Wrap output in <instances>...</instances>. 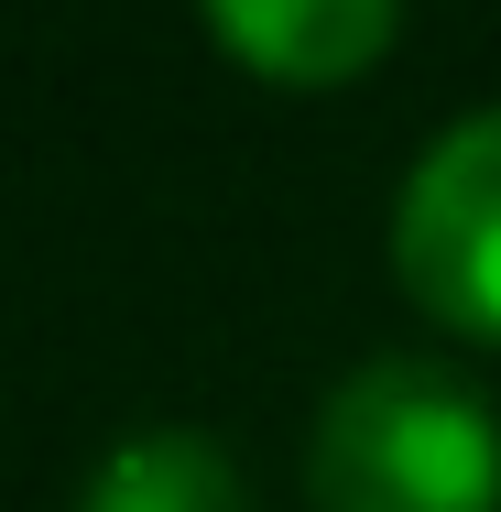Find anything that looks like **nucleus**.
<instances>
[{"mask_svg": "<svg viewBox=\"0 0 501 512\" xmlns=\"http://www.w3.org/2000/svg\"><path fill=\"white\" fill-rule=\"evenodd\" d=\"M305 512H501V414L447 360H360L305 436Z\"/></svg>", "mask_w": 501, "mask_h": 512, "instance_id": "obj_1", "label": "nucleus"}, {"mask_svg": "<svg viewBox=\"0 0 501 512\" xmlns=\"http://www.w3.org/2000/svg\"><path fill=\"white\" fill-rule=\"evenodd\" d=\"M393 273L447 338H501V109L447 120L393 197Z\"/></svg>", "mask_w": 501, "mask_h": 512, "instance_id": "obj_2", "label": "nucleus"}, {"mask_svg": "<svg viewBox=\"0 0 501 512\" xmlns=\"http://www.w3.org/2000/svg\"><path fill=\"white\" fill-rule=\"evenodd\" d=\"M207 33L273 88H338L403 44V11L393 0H218Z\"/></svg>", "mask_w": 501, "mask_h": 512, "instance_id": "obj_3", "label": "nucleus"}, {"mask_svg": "<svg viewBox=\"0 0 501 512\" xmlns=\"http://www.w3.org/2000/svg\"><path fill=\"white\" fill-rule=\"evenodd\" d=\"M77 512H251V480L207 425H142L88 469Z\"/></svg>", "mask_w": 501, "mask_h": 512, "instance_id": "obj_4", "label": "nucleus"}]
</instances>
